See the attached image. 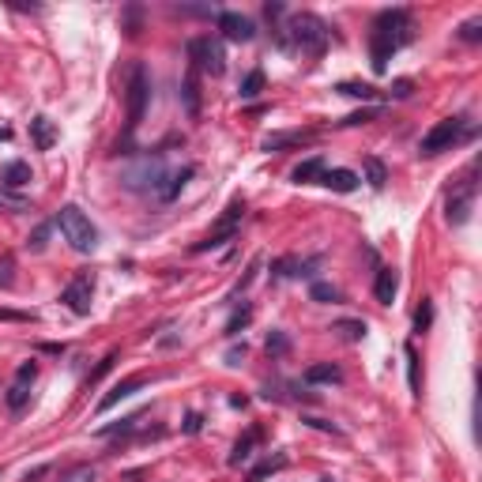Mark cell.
<instances>
[{
    "label": "cell",
    "mask_w": 482,
    "mask_h": 482,
    "mask_svg": "<svg viewBox=\"0 0 482 482\" xmlns=\"http://www.w3.org/2000/svg\"><path fill=\"white\" fill-rule=\"evenodd\" d=\"M283 468H286V456H283V452H279V456H268L260 468L249 471V482H264L268 475H275V471H283Z\"/></svg>",
    "instance_id": "obj_22"
},
{
    "label": "cell",
    "mask_w": 482,
    "mask_h": 482,
    "mask_svg": "<svg viewBox=\"0 0 482 482\" xmlns=\"http://www.w3.org/2000/svg\"><path fill=\"white\" fill-rule=\"evenodd\" d=\"M430 324H433V302L430 298H422V305H419V313H415V332H430Z\"/></svg>",
    "instance_id": "obj_30"
},
{
    "label": "cell",
    "mask_w": 482,
    "mask_h": 482,
    "mask_svg": "<svg viewBox=\"0 0 482 482\" xmlns=\"http://www.w3.org/2000/svg\"><path fill=\"white\" fill-rule=\"evenodd\" d=\"M264 347H268V355H271V358H283L286 350H291V339H286L283 332H271V335H268V343H264Z\"/></svg>",
    "instance_id": "obj_32"
},
{
    "label": "cell",
    "mask_w": 482,
    "mask_h": 482,
    "mask_svg": "<svg viewBox=\"0 0 482 482\" xmlns=\"http://www.w3.org/2000/svg\"><path fill=\"white\" fill-rule=\"evenodd\" d=\"M463 132H468V120H463V117H445V120H437V125H433L430 132L422 136L419 155H422V158L441 155V151H448L456 140H463Z\"/></svg>",
    "instance_id": "obj_6"
},
{
    "label": "cell",
    "mask_w": 482,
    "mask_h": 482,
    "mask_svg": "<svg viewBox=\"0 0 482 482\" xmlns=\"http://www.w3.org/2000/svg\"><path fill=\"white\" fill-rule=\"evenodd\" d=\"M27 181H30V166L23 163V158H12V163L0 166V185H4V189H23Z\"/></svg>",
    "instance_id": "obj_17"
},
{
    "label": "cell",
    "mask_w": 482,
    "mask_h": 482,
    "mask_svg": "<svg viewBox=\"0 0 482 482\" xmlns=\"http://www.w3.org/2000/svg\"><path fill=\"white\" fill-rule=\"evenodd\" d=\"M396 291H399L396 271H392V268H381V271H377V283H373L377 302H381V305H392V302H396Z\"/></svg>",
    "instance_id": "obj_18"
},
{
    "label": "cell",
    "mask_w": 482,
    "mask_h": 482,
    "mask_svg": "<svg viewBox=\"0 0 482 482\" xmlns=\"http://www.w3.org/2000/svg\"><path fill=\"white\" fill-rule=\"evenodd\" d=\"M407 384H411V392H419V350L407 343Z\"/></svg>",
    "instance_id": "obj_34"
},
{
    "label": "cell",
    "mask_w": 482,
    "mask_h": 482,
    "mask_svg": "<svg viewBox=\"0 0 482 482\" xmlns=\"http://www.w3.org/2000/svg\"><path fill=\"white\" fill-rule=\"evenodd\" d=\"M260 441H264V430H260V426H249L245 437H238L234 452L227 456V463H230V468H241V463H249V460L256 456V445H260Z\"/></svg>",
    "instance_id": "obj_13"
},
{
    "label": "cell",
    "mask_w": 482,
    "mask_h": 482,
    "mask_svg": "<svg viewBox=\"0 0 482 482\" xmlns=\"http://www.w3.org/2000/svg\"><path fill=\"white\" fill-rule=\"evenodd\" d=\"M305 426H313V430H324V433H335V437H339V426H335V422H328V419H313V415H305V419H302Z\"/></svg>",
    "instance_id": "obj_40"
},
{
    "label": "cell",
    "mask_w": 482,
    "mask_h": 482,
    "mask_svg": "<svg viewBox=\"0 0 482 482\" xmlns=\"http://www.w3.org/2000/svg\"><path fill=\"white\" fill-rule=\"evenodd\" d=\"M264 91V72L260 68H253V72H249V76L245 79H241V87H238V94H241V98H256V94H260Z\"/></svg>",
    "instance_id": "obj_24"
},
{
    "label": "cell",
    "mask_w": 482,
    "mask_h": 482,
    "mask_svg": "<svg viewBox=\"0 0 482 482\" xmlns=\"http://www.w3.org/2000/svg\"><path fill=\"white\" fill-rule=\"evenodd\" d=\"M30 140H34L38 151H53V143H57V125L42 114L30 117Z\"/></svg>",
    "instance_id": "obj_16"
},
{
    "label": "cell",
    "mask_w": 482,
    "mask_h": 482,
    "mask_svg": "<svg viewBox=\"0 0 482 482\" xmlns=\"http://www.w3.org/2000/svg\"><path fill=\"white\" fill-rule=\"evenodd\" d=\"M335 91H339V94H350V98H366V102L377 98V87H369V83H339Z\"/></svg>",
    "instance_id": "obj_29"
},
{
    "label": "cell",
    "mask_w": 482,
    "mask_h": 482,
    "mask_svg": "<svg viewBox=\"0 0 482 482\" xmlns=\"http://www.w3.org/2000/svg\"><path fill=\"white\" fill-rule=\"evenodd\" d=\"M181 106L192 120L200 117V68L196 64H189V72H185V79H181Z\"/></svg>",
    "instance_id": "obj_14"
},
{
    "label": "cell",
    "mask_w": 482,
    "mask_h": 482,
    "mask_svg": "<svg viewBox=\"0 0 482 482\" xmlns=\"http://www.w3.org/2000/svg\"><path fill=\"white\" fill-rule=\"evenodd\" d=\"M241 219H245V200H234V204H230L227 211H222V219L215 222V230H211V234H207L204 241H196V245H192V253H207V249L227 245V241L238 234V222H241Z\"/></svg>",
    "instance_id": "obj_8"
},
{
    "label": "cell",
    "mask_w": 482,
    "mask_h": 482,
    "mask_svg": "<svg viewBox=\"0 0 482 482\" xmlns=\"http://www.w3.org/2000/svg\"><path fill=\"white\" fill-rule=\"evenodd\" d=\"M388 94H392V98H411V94H415V83H411V79H396V83L388 87Z\"/></svg>",
    "instance_id": "obj_39"
},
{
    "label": "cell",
    "mask_w": 482,
    "mask_h": 482,
    "mask_svg": "<svg viewBox=\"0 0 482 482\" xmlns=\"http://www.w3.org/2000/svg\"><path fill=\"white\" fill-rule=\"evenodd\" d=\"M125 98H128V132L143 120L147 114V102H151V76L143 68V61L128 64V83H125Z\"/></svg>",
    "instance_id": "obj_5"
},
{
    "label": "cell",
    "mask_w": 482,
    "mask_h": 482,
    "mask_svg": "<svg viewBox=\"0 0 482 482\" xmlns=\"http://www.w3.org/2000/svg\"><path fill=\"white\" fill-rule=\"evenodd\" d=\"M50 230H53L50 222H42V227H38L34 234L27 238V249H30V253H42V249H45V238H50Z\"/></svg>",
    "instance_id": "obj_35"
},
{
    "label": "cell",
    "mask_w": 482,
    "mask_h": 482,
    "mask_svg": "<svg viewBox=\"0 0 482 482\" xmlns=\"http://www.w3.org/2000/svg\"><path fill=\"white\" fill-rule=\"evenodd\" d=\"M320 482H332V479H320Z\"/></svg>",
    "instance_id": "obj_46"
},
{
    "label": "cell",
    "mask_w": 482,
    "mask_h": 482,
    "mask_svg": "<svg viewBox=\"0 0 482 482\" xmlns=\"http://www.w3.org/2000/svg\"><path fill=\"white\" fill-rule=\"evenodd\" d=\"M0 320H27L23 313H12V309H0Z\"/></svg>",
    "instance_id": "obj_45"
},
{
    "label": "cell",
    "mask_w": 482,
    "mask_h": 482,
    "mask_svg": "<svg viewBox=\"0 0 482 482\" xmlns=\"http://www.w3.org/2000/svg\"><path fill=\"white\" fill-rule=\"evenodd\" d=\"M328 23L320 19V15L313 12H302V15H291V23H286V38L283 42L298 45L305 57H320V53L328 50Z\"/></svg>",
    "instance_id": "obj_3"
},
{
    "label": "cell",
    "mask_w": 482,
    "mask_h": 482,
    "mask_svg": "<svg viewBox=\"0 0 482 482\" xmlns=\"http://www.w3.org/2000/svg\"><path fill=\"white\" fill-rule=\"evenodd\" d=\"M241 358H245V343H241V347H230V355H227V366H238Z\"/></svg>",
    "instance_id": "obj_43"
},
{
    "label": "cell",
    "mask_w": 482,
    "mask_h": 482,
    "mask_svg": "<svg viewBox=\"0 0 482 482\" xmlns=\"http://www.w3.org/2000/svg\"><path fill=\"white\" fill-rule=\"evenodd\" d=\"M471 174H475V170H471ZM471 174L460 181V189H456V192H448L445 211H448V222H452V227H463V222L471 219V207H475V192H479V185L471 181Z\"/></svg>",
    "instance_id": "obj_9"
},
{
    "label": "cell",
    "mask_w": 482,
    "mask_h": 482,
    "mask_svg": "<svg viewBox=\"0 0 482 482\" xmlns=\"http://www.w3.org/2000/svg\"><path fill=\"white\" fill-rule=\"evenodd\" d=\"M189 57H192V64H196L200 72H207V76H222V72H227V50H222V42L211 38V34L192 38Z\"/></svg>",
    "instance_id": "obj_7"
},
{
    "label": "cell",
    "mask_w": 482,
    "mask_h": 482,
    "mask_svg": "<svg viewBox=\"0 0 482 482\" xmlns=\"http://www.w3.org/2000/svg\"><path fill=\"white\" fill-rule=\"evenodd\" d=\"M332 332H339L343 339H350V343H358L362 335H366V320H339V324L332 328Z\"/></svg>",
    "instance_id": "obj_27"
},
{
    "label": "cell",
    "mask_w": 482,
    "mask_h": 482,
    "mask_svg": "<svg viewBox=\"0 0 482 482\" xmlns=\"http://www.w3.org/2000/svg\"><path fill=\"white\" fill-rule=\"evenodd\" d=\"M27 399H30V384L27 381H12V388H8V407H12V411H23Z\"/></svg>",
    "instance_id": "obj_26"
},
{
    "label": "cell",
    "mask_w": 482,
    "mask_h": 482,
    "mask_svg": "<svg viewBox=\"0 0 482 482\" xmlns=\"http://www.w3.org/2000/svg\"><path fill=\"white\" fill-rule=\"evenodd\" d=\"M57 227L76 253H94V249H98V230H94V222L87 219L76 204H64L57 211Z\"/></svg>",
    "instance_id": "obj_4"
},
{
    "label": "cell",
    "mask_w": 482,
    "mask_h": 482,
    "mask_svg": "<svg viewBox=\"0 0 482 482\" xmlns=\"http://www.w3.org/2000/svg\"><path fill=\"white\" fill-rule=\"evenodd\" d=\"M320 174H324V158L313 155V158H305L302 166H294L291 181H294V185H313V181H320Z\"/></svg>",
    "instance_id": "obj_21"
},
{
    "label": "cell",
    "mask_w": 482,
    "mask_h": 482,
    "mask_svg": "<svg viewBox=\"0 0 482 482\" xmlns=\"http://www.w3.org/2000/svg\"><path fill=\"white\" fill-rule=\"evenodd\" d=\"M15 279H12V256H4L0 260V286H12Z\"/></svg>",
    "instance_id": "obj_41"
},
{
    "label": "cell",
    "mask_w": 482,
    "mask_h": 482,
    "mask_svg": "<svg viewBox=\"0 0 482 482\" xmlns=\"http://www.w3.org/2000/svg\"><path fill=\"white\" fill-rule=\"evenodd\" d=\"M313 136H317L313 128H286V132H268V136L260 140V151H268V155H271V151H286V147H298V143H309Z\"/></svg>",
    "instance_id": "obj_12"
},
{
    "label": "cell",
    "mask_w": 482,
    "mask_h": 482,
    "mask_svg": "<svg viewBox=\"0 0 482 482\" xmlns=\"http://www.w3.org/2000/svg\"><path fill=\"white\" fill-rule=\"evenodd\" d=\"M366 178H369V189H377V192L384 189V181H388V170H384L381 158H373V155L366 158Z\"/></svg>",
    "instance_id": "obj_25"
},
{
    "label": "cell",
    "mask_w": 482,
    "mask_h": 482,
    "mask_svg": "<svg viewBox=\"0 0 482 482\" xmlns=\"http://www.w3.org/2000/svg\"><path fill=\"white\" fill-rule=\"evenodd\" d=\"M192 174H196L192 166H166L163 155H143L120 174V185L128 192H140V196H151L158 204H170V200H178V192L189 185Z\"/></svg>",
    "instance_id": "obj_1"
},
{
    "label": "cell",
    "mask_w": 482,
    "mask_h": 482,
    "mask_svg": "<svg viewBox=\"0 0 482 482\" xmlns=\"http://www.w3.org/2000/svg\"><path fill=\"white\" fill-rule=\"evenodd\" d=\"M114 362H117V350H109V355H106V358H102V362H98V366H94V369H91V373H87V384H98V381H102V377H106V373H109V369H114Z\"/></svg>",
    "instance_id": "obj_33"
},
{
    "label": "cell",
    "mask_w": 482,
    "mask_h": 482,
    "mask_svg": "<svg viewBox=\"0 0 482 482\" xmlns=\"http://www.w3.org/2000/svg\"><path fill=\"white\" fill-rule=\"evenodd\" d=\"M200 426H204V419H200V415L192 411L189 419H185V426H181V430H185V433H200Z\"/></svg>",
    "instance_id": "obj_42"
},
{
    "label": "cell",
    "mask_w": 482,
    "mask_h": 482,
    "mask_svg": "<svg viewBox=\"0 0 482 482\" xmlns=\"http://www.w3.org/2000/svg\"><path fill=\"white\" fill-rule=\"evenodd\" d=\"M249 320H253V305H241V309H234V313H230V320H227V335H238Z\"/></svg>",
    "instance_id": "obj_28"
},
{
    "label": "cell",
    "mask_w": 482,
    "mask_h": 482,
    "mask_svg": "<svg viewBox=\"0 0 482 482\" xmlns=\"http://www.w3.org/2000/svg\"><path fill=\"white\" fill-rule=\"evenodd\" d=\"M309 298L320 302V305H335V302H343V294H339V286H332V283H313Z\"/></svg>",
    "instance_id": "obj_23"
},
{
    "label": "cell",
    "mask_w": 482,
    "mask_h": 482,
    "mask_svg": "<svg viewBox=\"0 0 482 482\" xmlns=\"http://www.w3.org/2000/svg\"><path fill=\"white\" fill-rule=\"evenodd\" d=\"M45 471H50V468H45V463H42V468H34V471H27V475H23V482H38V479H42V475H45Z\"/></svg>",
    "instance_id": "obj_44"
},
{
    "label": "cell",
    "mask_w": 482,
    "mask_h": 482,
    "mask_svg": "<svg viewBox=\"0 0 482 482\" xmlns=\"http://www.w3.org/2000/svg\"><path fill=\"white\" fill-rule=\"evenodd\" d=\"M411 42V12L404 8H384L373 19V30H369V64H373L377 76L388 72V61L399 45Z\"/></svg>",
    "instance_id": "obj_2"
},
{
    "label": "cell",
    "mask_w": 482,
    "mask_h": 482,
    "mask_svg": "<svg viewBox=\"0 0 482 482\" xmlns=\"http://www.w3.org/2000/svg\"><path fill=\"white\" fill-rule=\"evenodd\" d=\"M377 117H381V109H355L350 117H343V125H369Z\"/></svg>",
    "instance_id": "obj_37"
},
{
    "label": "cell",
    "mask_w": 482,
    "mask_h": 482,
    "mask_svg": "<svg viewBox=\"0 0 482 482\" xmlns=\"http://www.w3.org/2000/svg\"><path fill=\"white\" fill-rule=\"evenodd\" d=\"M343 381V369L335 362H317V366L305 369V384H335Z\"/></svg>",
    "instance_id": "obj_19"
},
{
    "label": "cell",
    "mask_w": 482,
    "mask_h": 482,
    "mask_svg": "<svg viewBox=\"0 0 482 482\" xmlns=\"http://www.w3.org/2000/svg\"><path fill=\"white\" fill-rule=\"evenodd\" d=\"M143 388V377H125L120 384H114V388L106 392V396L98 399V415H106L109 407H117L120 399H128V396H136V392Z\"/></svg>",
    "instance_id": "obj_15"
},
{
    "label": "cell",
    "mask_w": 482,
    "mask_h": 482,
    "mask_svg": "<svg viewBox=\"0 0 482 482\" xmlns=\"http://www.w3.org/2000/svg\"><path fill=\"white\" fill-rule=\"evenodd\" d=\"M320 185H328L332 192H355L358 189V174L355 170H324Z\"/></svg>",
    "instance_id": "obj_20"
},
{
    "label": "cell",
    "mask_w": 482,
    "mask_h": 482,
    "mask_svg": "<svg viewBox=\"0 0 482 482\" xmlns=\"http://www.w3.org/2000/svg\"><path fill=\"white\" fill-rule=\"evenodd\" d=\"M94 479H98V475H94V468H91V463H79V468H68V471L61 475V482H94Z\"/></svg>",
    "instance_id": "obj_31"
},
{
    "label": "cell",
    "mask_w": 482,
    "mask_h": 482,
    "mask_svg": "<svg viewBox=\"0 0 482 482\" xmlns=\"http://www.w3.org/2000/svg\"><path fill=\"white\" fill-rule=\"evenodd\" d=\"M0 207L4 211H30V204L23 196H12V192H0Z\"/></svg>",
    "instance_id": "obj_36"
},
{
    "label": "cell",
    "mask_w": 482,
    "mask_h": 482,
    "mask_svg": "<svg viewBox=\"0 0 482 482\" xmlns=\"http://www.w3.org/2000/svg\"><path fill=\"white\" fill-rule=\"evenodd\" d=\"M91 298H94V279L87 275H76L68 286H64V294H61V302H64V309H72L76 317H91Z\"/></svg>",
    "instance_id": "obj_10"
},
{
    "label": "cell",
    "mask_w": 482,
    "mask_h": 482,
    "mask_svg": "<svg viewBox=\"0 0 482 482\" xmlns=\"http://www.w3.org/2000/svg\"><path fill=\"white\" fill-rule=\"evenodd\" d=\"M460 38H463V42H479V38H482V19L463 23V27H460Z\"/></svg>",
    "instance_id": "obj_38"
},
{
    "label": "cell",
    "mask_w": 482,
    "mask_h": 482,
    "mask_svg": "<svg viewBox=\"0 0 482 482\" xmlns=\"http://www.w3.org/2000/svg\"><path fill=\"white\" fill-rule=\"evenodd\" d=\"M215 23H219L222 38H230V42H253V38H256L253 19H245V15H238V12H219V15H215Z\"/></svg>",
    "instance_id": "obj_11"
}]
</instances>
